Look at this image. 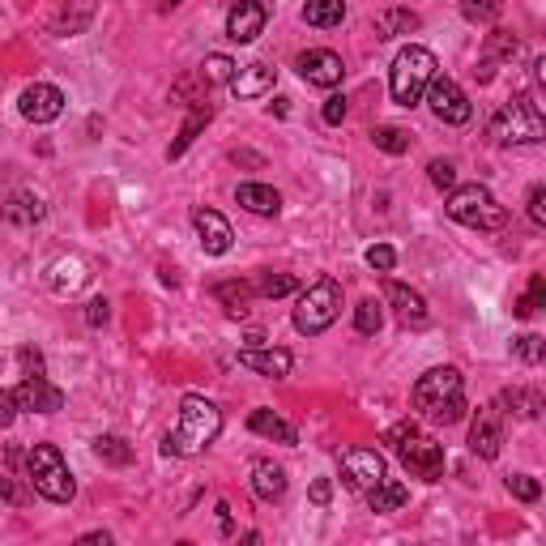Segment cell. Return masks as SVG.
Returning <instances> with one entry per match:
<instances>
[{"label":"cell","instance_id":"obj_23","mask_svg":"<svg viewBox=\"0 0 546 546\" xmlns=\"http://www.w3.org/2000/svg\"><path fill=\"white\" fill-rule=\"evenodd\" d=\"M39 218H43V201L35 192H13L5 201V222H13V227H35Z\"/></svg>","mask_w":546,"mask_h":546},{"label":"cell","instance_id":"obj_40","mask_svg":"<svg viewBox=\"0 0 546 546\" xmlns=\"http://www.w3.org/2000/svg\"><path fill=\"white\" fill-rule=\"evenodd\" d=\"M542 355H546V342H542L538 333L517 337V359H521V363H542Z\"/></svg>","mask_w":546,"mask_h":546},{"label":"cell","instance_id":"obj_47","mask_svg":"<svg viewBox=\"0 0 546 546\" xmlns=\"http://www.w3.org/2000/svg\"><path fill=\"white\" fill-rule=\"evenodd\" d=\"M346 120V99L342 94H333V99L325 103V124H342Z\"/></svg>","mask_w":546,"mask_h":546},{"label":"cell","instance_id":"obj_1","mask_svg":"<svg viewBox=\"0 0 546 546\" xmlns=\"http://www.w3.org/2000/svg\"><path fill=\"white\" fill-rule=\"evenodd\" d=\"M414 410L436 427H453L465 419V384L457 367H431L414 384Z\"/></svg>","mask_w":546,"mask_h":546},{"label":"cell","instance_id":"obj_13","mask_svg":"<svg viewBox=\"0 0 546 546\" xmlns=\"http://www.w3.org/2000/svg\"><path fill=\"white\" fill-rule=\"evenodd\" d=\"M500 444H504L500 410H495V406H483V410L474 414V423H470V448H474L478 457L495 461V457H500Z\"/></svg>","mask_w":546,"mask_h":546},{"label":"cell","instance_id":"obj_44","mask_svg":"<svg viewBox=\"0 0 546 546\" xmlns=\"http://www.w3.org/2000/svg\"><path fill=\"white\" fill-rule=\"evenodd\" d=\"M529 222H534V227H546V188L542 184L529 192Z\"/></svg>","mask_w":546,"mask_h":546},{"label":"cell","instance_id":"obj_45","mask_svg":"<svg viewBox=\"0 0 546 546\" xmlns=\"http://www.w3.org/2000/svg\"><path fill=\"white\" fill-rule=\"evenodd\" d=\"M18 359H22V372H26V376H43V355H39V350L22 346V350H18Z\"/></svg>","mask_w":546,"mask_h":546},{"label":"cell","instance_id":"obj_3","mask_svg":"<svg viewBox=\"0 0 546 546\" xmlns=\"http://www.w3.org/2000/svg\"><path fill=\"white\" fill-rule=\"evenodd\" d=\"M384 444H393V453L401 457V465H406L410 474H419L423 483H440V478H444V448L431 440V436H423L414 423L389 427Z\"/></svg>","mask_w":546,"mask_h":546},{"label":"cell","instance_id":"obj_33","mask_svg":"<svg viewBox=\"0 0 546 546\" xmlns=\"http://www.w3.org/2000/svg\"><path fill=\"white\" fill-rule=\"evenodd\" d=\"M500 401L517 410L521 419H538V410H542V393H538V389H512V393H504Z\"/></svg>","mask_w":546,"mask_h":546},{"label":"cell","instance_id":"obj_28","mask_svg":"<svg viewBox=\"0 0 546 546\" xmlns=\"http://www.w3.org/2000/svg\"><path fill=\"white\" fill-rule=\"evenodd\" d=\"M94 5H99V0H69L60 13V35H82L94 18Z\"/></svg>","mask_w":546,"mask_h":546},{"label":"cell","instance_id":"obj_8","mask_svg":"<svg viewBox=\"0 0 546 546\" xmlns=\"http://www.w3.org/2000/svg\"><path fill=\"white\" fill-rule=\"evenodd\" d=\"M337 316H342V286H337L333 278L312 282L295 303V329L308 333V337L325 333Z\"/></svg>","mask_w":546,"mask_h":546},{"label":"cell","instance_id":"obj_30","mask_svg":"<svg viewBox=\"0 0 546 546\" xmlns=\"http://www.w3.org/2000/svg\"><path fill=\"white\" fill-rule=\"evenodd\" d=\"M372 141H376V150H384V154H406L410 150V133H406V128H397V124H376Z\"/></svg>","mask_w":546,"mask_h":546},{"label":"cell","instance_id":"obj_39","mask_svg":"<svg viewBox=\"0 0 546 546\" xmlns=\"http://www.w3.org/2000/svg\"><path fill=\"white\" fill-rule=\"evenodd\" d=\"M517 39H512L508 35V30H491V35H487V60H512V56H517Z\"/></svg>","mask_w":546,"mask_h":546},{"label":"cell","instance_id":"obj_38","mask_svg":"<svg viewBox=\"0 0 546 546\" xmlns=\"http://www.w3.org/2000/svg\"><path fill=\"white\" fill-rule=\"evenodd\" d=\"M461 13L470 22H495L504 13V5H500V0H461Z\"/></svg>","mask_w":546,"mask_h":546},{"label":"cell","instance_id":"obj_19","mask_svg":"<svg viewBox=\"0 0 546 546\" xmlns=\"http://www.w3.org/2000/svg\"><path fill=\"white\" fill-rule=\"evenodd\" d=\"M227 86L239 94V99H261V94L273 90V69L269 64H248V69H239Z\"/></svg>","mask_w":546,"mask_h":546},{"label":"cell","instance_id":"obj_34","mask_svg":"<svg viewBox=\"0 0 546 546\" xmlns=\"http://www.w3.org/2000/svg\"><path fill=\"white\" fill-rule=\"evenodd\" d=\"M295 286H299V282L291 278V273H261L252 291H256V295H265V299H282V295H291Z\"/></svg>","mask_w":546,"mask_h":546},{"label":"cell","instance_id":"obj_37","mask_svg":"<svg viewBox=\"0 0 546 546\" xmlns=\"http://www.w3.org/2000/svg\"><path fill=\"white\" fill-rule=\"evenodd\" d=\"M201 77H205V86H227L231 77H235V64L227 56H210L201 64Z\"/></svg>","mask_w":546,"mask_h":546},{"label":"cell","instance_id":"obj_36","mask_svg":"<svg viewBox=\"0 0 546 546\" xmlns=\"http://www.w3.org/2000/svg\"><path fill=\"white\" fill-rule=\"evenodd\" d=\"M380 325H384V308H380L376 299H363L359 308H355V329L372 337V333H380Z\"/></svg>","mask_w":546,"mask_h":546},{"label":"cell","instance_id":"obj_9","mask_svg":"<svg viewBox=\"0 0 546 546\" xmlns=\"http://www.w3.org/2000/svg\"><path fill=\"white\" fill-rule=\"evenodd\" d=\"M427 103H431V111H436V120H444V124H465L474 116V107H470V99H465V90L453 82V77H431L427 82Z\"/></svg>","mask_w":546,"mask_h":546},{"label":"cell","instance_id":"obj_49","mask_svg":"<svg viewBox=\"0 0 546 546\" xmlns=\"http://www.w3.org/2000/svg\"><path fill=\"white\" fill-rule=\"evenodd\" d=\"M0 500H5V504H22V491L13 487V478H0Z\"/></svg>","mask_w":546,"mask_h":546},{"label":"cell","instance_id":"obj_5","mask_svg":"<svg viewBox=\"0 0 546 546\" xmlns=\"http://www.w3.org/2000/svg\"><path fill=\"white\" fill-rule=\"evenodd\" d=\"M26 474H30V487H35L43 500H52V504H69L77 495V483H73V474H69V465H64L56 444H35V448H30Z\"/></svg>","mask_w":546,"mask_h":546},{"label":"cell","instance_id":"obj_22","mask_svg":"<svg viewBox=\"0 0 546 546\" xmlns=\"http://www.w3.org/2000/svg\"><path fill=\"white\" fill-rule=\"evenodd\" d=\"M406 500H410V487L397 483V478H389V474H384L380 483L367 491V504H372V512H397Z\"/></svg>","mask_w":546,"mask_h":546},{"label":"cell","instance_id":"obj_7","mask_svg":"<svg viewBox=\"0 0 546 546\" xmlns=\"http://www.w3.org/2000/svg\"><path fill=\"white\" fill-rule=\"evenodd\" d=\"M448 218L461 222V227H474V231H500L508 222V210L500 201L491 197V188L483 184H465V188H453V197H448Z\"/></svg>","mask_w":546,"mask_h":546},{"label":"cell","instance_id":"obj_35","mask_svg":"<svg viewBox=\"0 0 546 546\" xmlns=\"http://www.w3.org/2000/svg\"><path fill=\"white\" fill-rule=\"evenodd\" d=\"M542 299H546V278H542V273H534V278H529V291L517 299V308H512V312H517L521 320H529L542 308Z\"/></svg>","mask_w":546,"mask_h":546},{"label":"cell","instance_id":"obj_6","mask_svg":"<svg viewBox=\"0 0 546 546\" xmlns=\"http://www.w3.org/2000/svg\"><path fill=\"white\" fill-rule=\"evenodd\" d=\"M491 133L504 141V146H534L542 141L546 124H542V111L529 94H512L508 103H500V111L491 116Z\"/></svg>","mask_w":546,"mask_h":546},{"label":"cell","instance_id":"obj_42","mask_svg":"<svg viewBox=\"0 0 546 546\" xmlns=\"http://www.w3.org/2000/svg\"><path fill=\"white\" fill-rule=\"evenodd\" d=\"M367 265L380 269V273H389V269L397 265V252H393L389 244H376V248H367Z\"/></svg>","mask_w":546,"mask_h":546},{"label":"cell","instance_id":"obj_12","mask_svg":"<svg viewBox=\"0 0 546 546\" xmlns=\"http://www.w3.org/2000/svg\"><path fill=\"white\" fill-rule=\"evenodd\" d=\"M265 22H269V9L261 5V0H235L231 13H227V39L231 43H252L265 30Z\"/></svg>","mask_w":546,"mask_h":546},{"label":"cell","instance_id":"obj_21","mask_svg":"<svg viewBox=\"0 0 546 546\" xmlns=\"http://www.w3.org/2000/svg\"><path fill=\"white\" fill-rule=\"evenodd\" d=\"M252 491L261 495V500H282L286 495V470L273 461H256L252 465Z\"/></svg>","mask_w":546,"mask_h":546},{"label":"cell","instance_id":"obj_18","mask_svg":"<svg viewBox=\"0 0 546 546\" xmlns=\"http://www.w3.org/2000/svg\"><path fill=\"white\" fill-rule=\"evenodd\" d=\"M239 363L248 367V372H261V376H273V380H282V376H291V350H261V346H248V350H239Z\"/></svg>","mask_w":546,"mask_h":546},{"label":"cell","instance_id":"obj_4","mask_svg":"<svg viewBox=\"0 0 546 546\" xmlns=\"http://www.w3.org/2000/svg\"><path fill=\"white\" fill-rule=\"evenodd\" d=\"M431 77H436V56H431L427 47H419V43L401 47L397 60H393V73H389L393 103L397 107H414L423 99V90H427Z\"/></svg>","mask_w":546,"mask_h":546},{"label":"cell","instance_id":"obj_29","mask_svg":"<svg viewBox=\"0 0 546 546\" xmlns=\"http://www.w3.org/2000/svg\"><path fill=\"white\" fill-rule=\"evenodd\" d=\"M410 30H419V18H414L410 9H389V13L380 18L376 35H380V39H397V35H410Z\"/></svg>","mask_w":546,"mask_h":546},{"label":"cell","instance_id":"obj_32","mask_svg":"<svg viewBox=\"0 0 546 546\" xmlns=\"http://www.w3.org/2000/svg\"><path fill=\"white\" fill-rule=\"evenodd\" d=\"M252 295H256V291H252L248 282H222V286H218V299L227 303V312H231V316H244V312H248V303H252Z\"/></svg>","mask_w":546,"mask_h":546},{"label":"cell","instance_id":"obj_26","mask_svg":"<svg viewBox=\"0 0 546 546\" xmlns=\"http://www.w3.org/2000/svg\"><path fill=\"white\" fill-rule=\"evenodd\" d=\"M86 278H90L86 265L77 261V256H64V261L52 265V278H47V282H52V291H56V295H73Z\"/></svg>","mask_w":546,"mask_h":546},{"label":"cell","instance_id":"obj_41","mask_svg":"<svg viewBox=\"0 0 546 546\" xmlns=\"http://www.w3.org/2000/svg\"><path fill=\"white\" fill-rule=\"evenodd\" d=\"M508 491L517 495V500H525V504H534L538 495H542V487H538V478H529V474H512L508 478Z\"/></svg>","mask_w":546,"mask_h":546},{"label":"cell","instance_id":"obj_10","mask_svg":"<svg viewBox=\"0 0 546 546\" xmlns=\"http://www.w3.org/2000/svg\"><path fill=\"white\" fill-rule=\"evenodd\" d=\"M342 478H346L350 491H372L384 478V457L376 448H350L342 457Z\"/></svg>","mask_w":546,"mask_h":546},{"label":"cell","instance_id":"obj_51","mask_svg":"<svg viewBox=\"0 0 546 546\" xmlns=\"http://www.w3.org/2000/svg\"><path fill=\"white\" fill-rule=\"evenodd\" d=\"M158 9H163V13H171V9H180V0H158Z\"/></svg>","mask_w":546,"mask_h":546},{"label":"cell","instance_id":"obj_2","mask_svg":"<svg viewBox=\"0 0 546 546\" xmlns=\"http://www.w3.org/2000/svg\"><path fill=\"white\" fill-rule=\"evenodd\" d=\"M218 431H222V410L214 401L188 393L180 401V423H175V431L163 440V453L167 457H197L218 440Z\"/></svg>","mask_w":546,"mask_h":546},{"label":"cell","instance_id":"obj_48","mask_svg":"<svg viewBox=\"0 0 546 546\" xmlns=\"http://www.w3.org/2000/svg\"><path fill=\"white\" fill-rule=\"evenodd\" d=\"M13 419H18V397H13V393H0V427H9Z\"/></svg>","mask_w":546,"mask_h":546},{"label":"cell","instance_id":"obj_14","mask_svg":"<svg viewBox=\"0 0 546 546\" xmlns=\"http://www.w3.org/2000/svg\"><path fill=\"white\" fill-rule=\"evenodd\" d=\"M60 111H64V94L56 86L35 82L22 90V116L30 124H52V120H60Z\"/></svg>","mask_w":546,"mask_h":546},{"label":"cell","instance_id":"obj_17","mask_svg":"<svg viewBox=\"0 0 546 546\" xmlns=\"http://www.w3.org/2000/svg\"><path fill=\"white\" fill-rule=\"evenodd\" d=\"M192 227H197V235H201V248L210 252V256H227L231 252V222L222 218L218 210H197L192 214Z\"/></svg>","mask_w":546,"mask_h":546},{"label":"cell","instance_id":"obj_50","mask_svg":"<svg viewBox=\"0 0 546 546\" xmlns=\"http://www.w3.org/2000/svg\"><path fill=\"white\" fill-rule=\"evenodd\" d=\"M329 495H333V487L325 483V478H316V483H312V504H329Z\"/></svg>","mask_w":546,"mask_h":546},{"label":"cell","instance_id":"obj_24","mask_svg":"<svg viewBox=\"0 0 546 546\" xmlns=\"http://www.w3.org/2000/svg\"><path fill=\"white\" fill-rule=\"evenodd\" d=\"M210 116H214V107L205 103V99H197V103H192L188 120H184V128H180V137H175V146H171L167 154H171V158H180V154H184V150L192 146V141H197V133H201V128L210 124Z\"/></svg>","mask_w":546,"mask_h":546},{"label":"cell","instance_id":"obj_16","mask_svg":"<svg viewBox=\"0 0 546 546\" xmlns=\"http://www.w3.org/2000/svg\"><path fill=\"white\" fill-rule=\"evenodd\" d=\"M384 299L393 303V312H397V320H401L406 329H423V325H427V299L414 291V286L389 282V286H384Z\"/></svg>","mask_w":546,"mask_h":546},{"label":"cell","instance_id":"obj_20","mask_svg":"<svg viewBox=\"0 0 546 546\" xmlns=\"http://www.w3.org/2000/svg\"><path fill=\"white\" fill-rule=\"evenodd\" d=\"M235 201L244 205L248 214H261V218H273V214L282 210V197H278V192H273L269 184H239Z\"/></svg>","mask_w":546,"mask_h":546},{"label":"cell","instance_id":"obj_11","mask_svg":"<svg viewBox=\"0 0 546 546\" xmlns=\"http://www.w3.org/2000/svg\"><path fill=\"white\" fill-rule=\"evenodd\" d=\"M299 73H303V82H308V86L333 90V86H342L346 64H342V56H337V52H325V47H312V52H303V56H299Z\"/></svg>","mask_w":546,"mask_h":546},{"label":"cell","instance_id":"obj_15","mask_svg":"<svg viewBox=\"0 0 546 546\" xmlns=\"http://www.w3.org/2000/svg\"><path fill=\"white\" fill-rule=\"evenodd\" d=\"M13 397H18V410H35V414L64 410V393L56 389V384H47L43 376H26L18 389H13Z\"/></svg>","mask_w":546,"mask_h":546},{"label":"cell","instance_id":"obj_46","mask_svg":"<svg viewBox=\"0 0 546 546\" xmlns=\"http://www.w3.org/2000/svg\"><path fill=\"white\" fill-rule=\"evenodd\" d=\"M86 320H90L94 329H99V325H107V320H111V303H107V299H94L90 308H86Z\"/></svg>","mask_w":546,"mask_h":546},{"label":"cell","instance_id":"obj_31","mask_svg":"<svg viewBox=\"0 0 546 546\" xmlns=\"http://www.w3.org/2000/svg\"><path fill=\"white\" fill-rule=\"evenodd\" d=\"M94 457H99L103 465H128L133 461V448H128L120 436H99L94 440Z\"/></svg>","mask_w":546,"mask_h":546},{"label":"cell","instance_id":"obj_43","mask_svg":"<svg viewBox=\"0 0 546 546\" xmlns=\"http://www.w3.org/2000/svg\"><path fill=\"white\" fill-rule=\"evenodd\" d=\"M427 171H431V184H436V188H453L457 184V171H453V163H444V158H436Z\"/></svg>","mask_w":546,"mask_h":546},{"label":"cell","instance_id":"obj_25","mask_svg":"<svg viewBox=\"0 0 546 546\" xmlns=\"http://www.w3.org/2000/svg\"><path fill=\"white\" fill-rule=\"evenodd\" d=\"M248 427L256 431V436H269V440H278V444H299L295 427L286 423V419H278V414H273V410H252Z\"/></svg>","mask_w":546,"mask_h":546},{"label":"cell","instance_id":"obj_27","mask_svg":"<svg viewBox=\"0 0 546 546\" xmlns=\"http://www.w3.org/2000/svg\"><path fill=\"white\" fill-rule=\"evenodd\" d=\"M342 18H346V0H308L303 5V22L308 26L329 30V26H342Z\"/></svg>","mask_w":546,"mask_h":546}]
</instances>
